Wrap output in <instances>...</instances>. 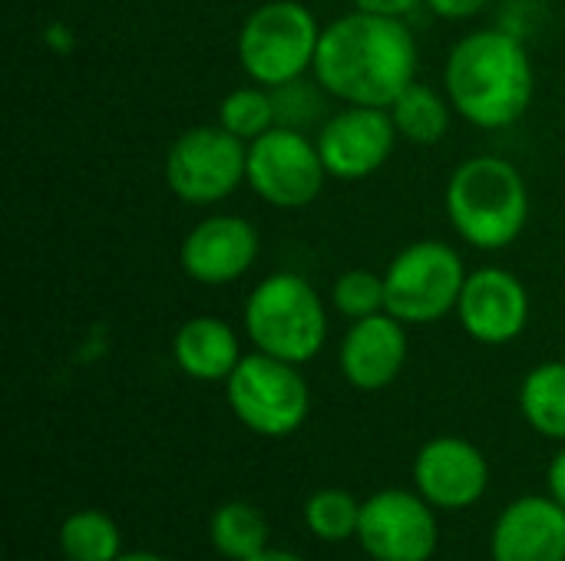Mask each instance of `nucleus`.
Returning <instances> with one entry per match:
<instances>
[{"label":"nucleus","mask_w":565,"mask_h":561,"mask_svg":"<svg viewBox=\"0 0 565 561\" xmlns=\"http://www.w3.org/2000/svg\"><path fill=\"white\" fill-rule=\"evenodd\" d=\"M262 238L248 218L238 215H209L202 218L179 248V265L195 284L222 288L252 271L258 261Z\"/></svg>","instance_id":"nucleus-12"},{"label":"nucleus","mask_w":565,"mask_h":561,"mask_svg":"<svg viewBox=\"0 0 565 561\" xmlns=\"http://www.w3.org/2000/svg\"><path fill=\"white\" fill-rule=\"evenodd\" d=\"M60 552L66 561H116L122 555L119 526L103 509H79L60 526Z\"/></svg>","instance_id":"nucleus-21"},{"label":"nucleus","mask_w":565,"mask_h":561,"mask_svg":"<svg viewBox=\"0 0 565 561\" xmlns=\"http://www.w3.org/2000/svg\"><path fill=\"white\" fill-rule=\"evenodd\" d=\"M209 536L222 559L248 561L268 549L271 529L258 506L235 499V503H225L215 509V516L209 522Z\"/></svg>","instance_id":"nucleus-19"},{"label":"nucleus","mask_w":565,"mask_h":561,"mask_svg":"<svg viewBox=\"0 0 565 561\" xmlns=\"http://www.w3.org/2000/svg\"><path fill=\"white\" fill-rule=\"evenodd\" d=\"M311 73L344 106L391 109L417 79V40L404 17L354 7L321 30Z\"/></svg>","instance_id":"nucleus-1"},{"label":"nucleus","mask_w":565,"mask_h":561,"mask_svg":"<svg viewBox=\"0 0 565 561\" xmlns=\"http://www.w3.org/2000/svg\"><path fill=\"white\" fill-rule=\"evenodd\" d=\"M358 542L374 561H430L440 546V526L417 489H381L361 503Z\"/></svg>","instance_id":"nucleus-10"},{"label":"nucleus","mask_w":565,"mask_h":561,"mask_svg":"<svg viewBox=\"0 0 565 561\" xmlns=\"http://www.w3.org/2000/svg\"><path fill=\"white\" fill-rule=\"evenodd\" d=\"M490 486L487 456L463 436H437L414 460V489L434 509H470Z\"/></svg>","instance_id":"nucleus-14"},{"label":"nucleus","mask_w":565,"mask_h":561,"mask_svg":"<svg viewBox=\"0 0 565 561\" xmlns=\"http://www.w3.org/2000/svg\"><path fill=\"white\" fill-rule=\"evenodd\" d=\"M444 205L454 231L480 251L510 248L530 222L526 179L503 155L463 159L447 182Z\"/></svg>","instance_id":"nucleus-3"},{"label":"nucleus","mask_w":565,"mask_h":561,"mask_svg":"<svg viewBox=\"0 0 565 561\" xmlns=\"http://www.w3.org/2000/svg\"><path fill=\"white\" fill-rule=\"evenodd\" d=\"M463 284H467L463 258L447 241L437 238L414 241L401 248L384 271L387 314H394L407 327L437 324L450 311H457Z\"/></svg>","instance_id":"nucleus-7"},{"label":"nucleus","mask_w":565,"mask_h":561,"mask_svg":"<svg viewBox=\"0 0 565 561\" xmlns=\"http://www.w3.org/2000/svg\"><path fill=\"white\" fill-rule=\"evenodd\" d=\"M116 561H172L166 555H156V552H122Z\"/></svg>","instance_id":"nucleus-30"},{"label":"nucleus","mask_w":565,"mask_h":561,"mask_svg":"<svg viewBox=\"0 0 565 561\" xmlns=\"http://www.w3.org/2000/svg\"><path fill=\"white\" fill-rule=\"evenodd\" d=\"M318 17L301 0H268L238 30V63L258 86H285L315 66L321 43Z\"/></svg>","instance_id":"nucleus-5"},{"label":"nucleus","mask_w":565,"mask_h":561,"mask_svg":"<svg viewBox=\"0 0 565 561\" xmlns=\"http://www.w3.org/2000/svg\"><path fill=\"white\" fill-rule=\"evenodd\" d=\"M361 503L344 489H318L305 503V526L321 542H348L358 539Z\"/></svg>","instance_id":"nucleus-23"},{"label":"nucleus","mask_w":565,"mask_h":561,"mask_svg":"<svg viewBox=\"0 0 565 561\" xmlns=\"http://www.w3.org/2000/svg\"><path fill=\"white\" fill-rule=\"evenodd\" d=\"M447 99L477 129L520 122L536 93V73L520 33L487 26L460 36L444 66Z\"/></svg>","instance_id":"nucleus-2"},{"label":"nucleus","mask_w":565,"mask_h":561,"mask_svg":"<svg viewBox=\"0 0 565 561\" xmlns=\"http://www.w3.org/2000/svg\"><path fill=\"white\" fill-rule=\"evenodd\" d=\"M430 7V13L444 17V20H470L477 17L490 0H424Z\"/></svg>","instance_id":"nucleus-26"},{"label":"nucleus","mask_w":565,"mask_h":561,"mask_svg":"<svg viewBox=\"0 0 565 561\" xmlns=\"http://www.w3.org/2000/svg\"><path fill=\"white\" fill-rule=\"evenodd\" d=\"M493 561H565V509L553 496L510 503L490 536Z\"/></svg>","instance_id":"nucleus-16"},{"label":"nucleus","mask_w":565,"mask_h":561,"mask_svg":"<svg viewBox=\"0 0 565 561\" xmlns=\"http://www.w3.org/2000/svg\"><path fill=\"white\" fill-rule=\"evenodd\" d=\"M457 317L477 344H513L530 324V291L507 268H477L467 274Z\"/></svg>","instance_id":"nucleus-13"},{"label":"nucleus","mask_w":565,"mask_h":561,"mask_svg":"<svg viewBox=\"0 0 565 561\" xmlns=\"http://www.w3.org/2000/svg\"><path fill=\"white\" fill-rule=\"evenodd\" d=\"M358 10L367 13H387V17H407L411 10H417L424 0H351Z\"/></svg>","instance_id":"nucleus-27"},{"label":"nucleus","mask_w":565,"mask_h":561,"mask_svg":"<svg viewBox=\"0 0 565 561\" xmlns=\"http://www.w3.org/2000/svg\"><path fill=\"white\" fill-rule=\"evenodd\" d=\"M245 334L255 350L288 364H308L328 341V311L321 294L291 271H275L255 284L245 301Z\"/></svg>","instance_id":"nucleus-4"},{"label":"nucleus","mask_w":565,"mask_h":561,"mask_svg":"<svg viewBox=\"0 0 565 561\" xmlns=\"http://www.w3.org/2000/svg\"><path fill=\"white\" fill-rule=\"evenodd\" d=\"M450 109L454 106L447 96H440L434 86L414 79L391 106V116H394L401 139H407L414 145H437L450 129Z\"/></svg>","instance_id":"nucleus-20"},{"label":"nucleus","mask_w":565,"mask_h":561,"mask_svg":"<svg viewBox=\"0 0 565 561\" xmlns=\"http://www.w3.org/2000/svg\"><path fill=\"white\" fill-rule=\"evenodd\" d=\"M331 304L348 321H361V317L387 311L384 274H374L367 268H351V271L338 274V281L331 288Z\"/></svg>","instance_id":"nucleus-24"},{"label":"nucleus","mask_w":565,"mask_h":561,"mask_svg":"<svg viewBox=\"0 0 565 561\" xmlns=\"http://www.w3.org/2000/svg\"><path fill=\"white\" fill-rule=\"evenodd\" d=\"M401 132L391 109L377 106H344L331 112L318 129V152L331 179L361 182L387 165Z\"/></svg>","instance_id":"nucleus-11"},{"label":"nucleus","mask_w":565,"mask_h":561,"mask_svg":"<svg viewBox=\"0 0 565 561\" xmlns=\"http://www.w3.org/2000/svg\"><path fill=\"white\" fill-rule=\"evenodd\" d=\"M242 357L235 327L212 314L189 317L172 337L175 367L199 384H225Z\"/></svg>","instance_id":"nucleus-17"},{"label":"nucleus","mask_w":565,"mask_h":561,"mask_svg":"<svg viewBox=\"0 0 565 561\" xmlns=\"http://www.w3.org/2000/svg\"><path fill=\"white\" fill-rule=\"evenodd\" d=\"M520 410L540 436L565 440V360H546L526 374Z\"/></svg>","instance_id":"nucleus-18"},{"label":"nucleus","mask_w":565,"mask_h":561,"mask_svg":"<svg viewBox=\"0 0 565 561\" xmlns=\"http://www.w3.org/2000/svg\"><path fill=\"white\" fill-rule=\"evenodd\" d=\"M225 400L235 420L265 440L298 433L311 410V390L298 364L278 360L262 350L238 360V367L225 380Z\"/></svg>","instance_id":"nucleus-6"},{"label":"nucleus","mask_w":565,"mask_h":561,"mask_svg":"<svg viewBox=\"0 0 565 561\" xmlns=\"http://www.w3.org/2000/svg\"><path fill=\"white\" fill-rule=\"evenodd\" d=\"M328 169L318 142L291 126H271L248 142V188L275 208H305L324 188Z\"/></svg>","instance_id":"nucleus-9"},{"label":"nucleus","mask_w":565,"mask_h":561,"mask_svg":"<svg viewBox=\"0 0 565 561\" xmlns=\"http://www.w3.org/2000/svg\"><path fill=\"white\" fill-rule=\"evenodd\" d=\"M338 364L354 390L374 393L391 387L407 364V324H401L387 311L351 321L341 341Z\"/></svg>","instance_id":"nucleus-15"},{"label":"nucleus","mask_w":565,"mask_h":561,"mask_svg":"<svg viewBox=\"0 0 565 561\" xmlns=\"http://www.w3.org/2000/svg\"><path fill=\"white\" fill-rule=\"evenodd\" d=\"M324 96L328 89L318 83V79H291L285 86H275L271 89V99H275V119L278 126H291V129H308L311 122H318L324 116Z\"/></svg>","instance_id":"nucleus-25"},{"label":"nucleus","mask_w":565,"mask_h":561,"mask_svg":"<svg viewBox=\"0 0 565 561\" xmlns=\"http://www.w3.org/2000/svg\"><path fill=\"white\" fill-rule=\"evenodd\" d=\"M248 172V142L225 126H192L166 152V185L189 205H215L235 195Z\"/></svg>","instance_id":"nucleus-8"},{"label":"nucleus","mask_w":565,"mask_h":561,"mask_svg":"<svg viewBox=\"0 0 565 561\" xmlns=\"http://www.w3.org/2000/svg\"><path fill=\"white\" fill-rule=\"evenodd\" d=\"M546 489H550V496L565 509V446L553 456V463L546 470Z\"/></svg>","instance_id":"nucleus-28"},{"label":"nucleus","mask_w":565,"mask_h":561,"mask_svg":"<svg viewBox=\"0 0 565 561\" xmlns=\"http://www.w3.org/2000/svg\"><path fill=\"white\" fill-rule=\"evenodd\" d=\"M248 561H305L301 555H295V552H285V549H265L262 555H255V559Z\"/></svg>","instance_id":"nucleus-29"},{"label":"nucleus","mask_w":565,"mask_h":561,"mask_svg":"<svg viewBox=\"0 0 565 561\" xmlns=\"http://www.w3.org/2000/svg\"><path fill=\"white\" fill-rule=\"evenodd\" d=\"M218 126H225L242 142H255L258 136H265L271 126H278L271 89L258 83L232 89L218 106Z\"/></svg>","instance_id":"nucleus-22"}]
</instances>
